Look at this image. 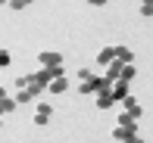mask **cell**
<instances>
[{"label":"cell","mask_w":153,"mask_h":143,"mask_svg":"<svg viewBox=\"0 0 153 143\" xmlns=\"http://www.w3.org/2000/svg\"><path fill=\"white\" fill-rule=\"evenodd\" d=\"M38 62H41V69H56V65H62V56L56 50H44V53H38Z\"/></svg>","instance_id":"1"},{"label":"cell","mask_w":153,"mask_h":143,"mask_svg":"<svg viewBox=\"0 0 153 143\" xmlns=\"http://www.w3.org/2000/svg\"><path fill=\"white\" fill-rule=\"evenodd\" d=\"M41 93H44L41 87H28V90H16V103H19V106H28V103H34V100L41 97Z\"/></svg>","instance_id":"2"},{"label":"cell","mask_w":153,"mask_h":143,"mask_svg":"<svg viewBox=\"0 0 153 143\" xmlns=\"http://www.w3.org/2000/svg\"><path fill=\"white\" fill-rule=\"evenodd\" d=\"M16 97H10V90H6V87H3V90H0V112H3V115H13V112H16Z\"/></svg>","instance_id":"3"},{"label":"cell","mask_w":153,"mask_h":143,"mask_svg":"<svg viewBox=\"0 0 153 143\" xmlns=\"http://www.w3.org/2000/svg\"><path fill=\"white\" fill-rule=\"evenodd\" d=\"M50 115H53V106L50 103H38V106H34V125H47Z\"/></svg>","instance_id":"4"},{"label":"cell","mask_w":153,"mask_h":143,"mask_svg":"<svg viewBox=\"0 0 153 143\" xmlns=\"http://www.w3.org/2000/svg\"><path fill=\"white\" fill-rule=\"evenodd\" d=\"M113 137L122 140V143H131V140L137 137V128H122V125H116V128H113Z\"/></svg>","instance_id":"5"},{"label":"cell","mask_w":153,"mask_h":143,"mask_svg":"<svg viewBox=\"0 0 153 143\" xmlns=\"http://www.w3.org/2000/svg\"><path fill=\"white\" fill-rule=\"evenodd\" d=\"M113 97H116V103H125V100L131 97V87H128V81H116V84H113Z\"/></svg>","instance_id":"6"},{"label":"cell","mask_w":153,"mask_h":143,"mask_svg":"<svg viewBox=\"0 0 153 143\" xmlns=\"http://www.w3.org/2000/svg\"><path fill=\"white\" fill-rule=\"evenodd\" d=\"M113 62H116V47H103V50L97 53V65H106L109 69Z\"/></svg>","instance_id":"7"},{"label":"cell","mask_w":153,"mask_h":143,"mask_svg":"<svg viewBox=\"0 0 153 143\" xmlns=\"http://www.w3.org/2000/svg\"><path fill=\"white\" fill-rule=\"evenodd\" d=\"M116 59H119V62H125V65H131V62H134V53H131L125 44H116Z\"/></svg>","instance_id":"8"},{"label":"cell","mask_w":153,"mask_h":143,"mask_svg":"<svg viewBox=\"0 0 153 143\" xmlns=\"http://www.w3.org/2000/svg\"><path fill=\"white\" fill-rule=\"evenodd\" d=\"M116 125H122V128H137V115H131V112H119V115H116Z\"/></svg>","instance_id":"9"},{"label":"cell","mask_w":153,"mask_h":143,"mask_svg":"<svg viewBox=\"0 0 153 143\" xmlns=\"http://www.w3.org/2000/svg\"><path fill=\"white\" fill-rule=\"evenodd\" d=\"M116 106V97L113 93H106V97H97V109H103V112H106V109H113Z\"/></svg>","instance_id":"10"},{"label":"cell","mask_w":153,"mask_h":143,"mask_svg":"<svg viewBox=\"0 0 153 143\" xmlns=\"http://www.w3.org/2000/svg\"><path fill=\"white\" fill-rule=\"evenodd\" d=\"M66 90H69V78H56L50 84V93H66Z\"/></svg>","instance_id":"11"},{"label":"cell","mask_w":153,"mask_h":143,"mask_svg":"<svg viewBox=\"0 0 153 143\" xmlns=\"http://www.w3.org/2000/svg\"><path fill=\"white\" fill-rule=\"evenodd\" d=\"M94 78H97L94 69H88V65H85V69H78V81H81V84H91Z\"/></svg>","instance_id":"12"},{"label":"cell","mask_w":153,"mask_h":143,"mask_svg":"<svg viewBox=\"0 0 153 143\" xmlns=\"http://www.w3.org/2000/svg\"><path fill=\"white\" fill-rule=\"evenodd\" d=\"M134 75H137L134 65H122V81H128V84H131V81H134Z\"/></svg>","instance_id":"13"},{"label":"cell","mask_w":153,"mask_h":143,"mask_svg":"<svg viewBox=\"0 0 153 143\" xmlns=\"http://www.w3.org/2000/svg\"><path fill=\"white\" fill-rule=\"evenodd\" d=\"M141 16H153V0H147V3H141Z\"/></svg>","instance_id":"14"},{"label":"cell","mask_w":153,"mask_h":143,"mask_svg":"<svg viewBox=\"0 0 153 143\" xmlns=\"http://www.w3.org/2000/svg\"><path fill=\"white\" fill-rule=\"evenodd\" d=\"M10 65V50H0V69H6Z\"/></svg>","instance_id":"15"},{"label":"cell","mask_w":153,"mask_h":143,"mask_svg":"<svg viewBox=\"0 0 153 143\" xmlns=\"http://www.w3.org/2000/svg\"><path fill=\"white\" fill-rule=\"evenodd\" d=\"M131 143H144V140H141V137H134V140H131Z\"/></svg>","instance_id":"16"}]
</instances>
